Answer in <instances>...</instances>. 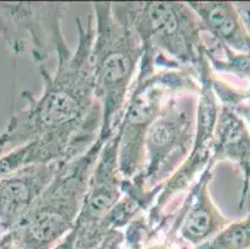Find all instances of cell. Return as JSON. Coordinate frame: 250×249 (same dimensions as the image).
<instances>
[{
  "label": "cell",
  "mask_w": 250,
  "mask_h": 249,
  "mask_svg": "<svg viewBox=\"0 0 250 249\" xmlns=\"http://www.w3.org/2000/svg\"><path fill=\"white\" fill-rule=\"evenodd\" d=\"M230 159L244 172V186L250 182V134L247 125L229 105H222L218 111L213 132L210 162Z\"/></svg>",
  "instance_id": "obj_11"
},
{
  "label": "cell",
  "mask_w": 250,
  "mask_h": 249,
  "mask_svg": "<svg viewBox=\"0 0 250 249\" xmlns=\"http://www.w3.org/2000/svg\"><path fill=\"white\" fill-rule=\"evenodd\" d=\"M52 161L49 151L40 141L25 143L0 156V181L20 168L34 163H46Z\"/></svg>",
  "instance_id": "obj_13"
},
{
  "label": "cell",
  "mask_w": 250,
  "mask_h": 249,
  "mask_svg": "<svg viewBox=\"0 0 250 249\" xmlns=\"http://www.w3.org/2000/svg\"><path fill=\"white\" fill-rule=\"evenodd\" d=\"M149 54L143 52L137 79L117 127L118 166L125 181L135 178L142 170L145 138L156 117L160 115L168 91L199 90L189 70L156 71Z\"/></svg>",
  "instance_id": "obj_5"
},
{
  "label": "cell",
  "mask_w": 250,
  "mask_h": 249,
  "mask_svg": "<svg viewBox=\"0 0 250 249\" xmlns=\"http://www.w3.org/2000/svg\"><path fill=\"white\" fill-rule=\"evenodd\" d=\"M250 248V214L245 218L230 222L217 236L195 249H249Z\"/></svg>",
  "instance_id": "obj_14"
},
{
  "label": "cell",
  "mask_w": 250,
  "mask_h": 249,
  "mask_svg": "<svg viewBox=\"0 0 250 249\" xmlns=\"http://www.w3.org/2000/svg\"><path fill=\"white\" fill-rule=\"evenodd\" d=\"M197 14L203 30L217 39L218 45L250 55V35L239 10L231 3H187Z\"/></svg>",
  "instance_id": "obj_12"
},
{
  "label": "cell",
  "mask_w": 250,
  "mask_h": 249,
  "mask_svg": "<svg viewBox=\"0 0 250 249\" xmlns=\"http://www.w3.org/2000/svg\"><path fill=\"white\" fill-rule=\"evenodd\" d=\"M63 163L66 162L29 164L0 181V238L28 213Z\"/></svg>",
  "instance_id": "obj_10"
},
{
  "label": "cell",
  "mask_w": 250,
  "mask_h": 249,
  "mask_svg": "<svg viewBox=\"0 0 250 249\" xmlns=\"http://www.w3.org/2000/svg\"><path fill=\"white\" fill-rule=\"evenodd\" d=\"M199 90H181L170 93L152 122L145 138L141 172L124 188L151 201L163 184L181 167L193 147L197 129Z\"/></svg>",
  "instance_id": "obj_4"
},
{
  "label": "cell",
  "mask_w": 250,
  "mask_h": 249,
  "mask_svg": "<svg viewBox=\"0 0 250 249\" xmlns=\"http://www.w3.org/2000/svg\"><path fill=\"white\" fill-rule=\"evenodd\" d=\"M214 164L209 162L198 180L192 184L189 193L174 214L169 236H177L192 246L199 247L230 223L213 202L209 183Z\"/></svg>",
  "instance_id": "obj_9"
},
{
  "label": "cell",
  "mask_w": 250,
  "mask_h": 249,
  "mask_svg": "<svg viewBox=\"0 0 250 249\" xmlns=\"http://www.w3.org/2000/svg\"><path fill=\"white\" fill-rule=\"evenodd\" d=\"M104 141L61 166L29 212L5 236L0 249H50L74 229L91 173Z\"/></svg>",
  "instance_id": "obj_3"
},
{
  "label": "cell",
  "mask_w": 250,
  "mask_h": 249,
  "mask_svg": "<svg viewBox=\"0 0 250 249\" xmlns=\"http://www.w3.org/2000/svg\"><path fill=\"white\" fill-rule=\"evenodd\" d=\"M124 196V177L118 166L117 131L104 143L74 227L75 244L90 243L99 237L102 223Z\"/></svg>",
  "instance_id": "obj_8"
},
{
  "label": "cell",
  "mask_w": 250,
  "mask_h": 249,
  "mask_svg": "<svg viewBox=\"0 0 250 249\" xmlns=\"http://www.w3.org/2000/svg\"><path fill=\"white\" fill-rule=\"evenodd\" d=\"M128 14L143 47L167 68L195 75L207 59L203 26L187 3H127Z\"/></svg>",
  "instance_id": "obj_6"
},
{
  "label": "cell",
  "mask_w": 250,
  "mask_h": 249,
  "mask_svg": "<svg viewBox=\"0 0 250 249\" xmlns=\"http://www.w3.org/2000/svg\"><path fill=\"white\" fill-rule=\"evenodd\" d=\"M66 4L0 3V36L14 54L30 44L36 63L47 59L65 40L61 27Z\"/></svg>",
  "instance_id": "obj_7"
},
{
  "label": "cell",
  "mask_w": 250,
  "mask_h": 249,
  "mask_svg": "<svg viewBox=\"0 0 250 249\" xmlns=\"http://www.w3.org/2000/svg\"><path fill=\"white\" fill-rule=\"evenodd\" d=\"M94 41L91 66L95 96L101 107L99 138L117 131L132 80L143 56V44L133 27L127 3H94Z\"/></svg>",
  "instance_id": "obj_2"
},
{
  "label": "cell",
  "mask_w": 250,
  "mask_h": 249,
  "mask_svg": "<svg viewBox=\"0 0 250 249\" xmlns=\"http://www.w3.org/2000/svg\"><path fill=\"white\" fill-rule=\"evenodd\" d=\"M77 45L71 50L66 39L56 47L54 74L40 68L44 90L39 97L24 91L28 106L13 115L0 134V150H13L40 141L55 161L69 162L83 155L99 138L101 107L95 96L91 66L94 18L83 26L76 20Z\"/></svg>",
  "instance_id": "obj_1"
}]
</instances>
